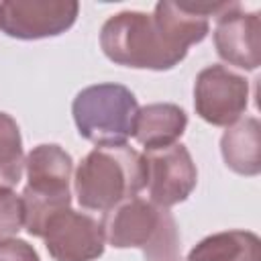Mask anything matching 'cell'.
Masks as SVG:
<instances>
[{
	"mask_svg": "<svg viewBox=\"0 0 261 261\" xmlns=\"http://www.w3.org/2000/svg\"><path fill=\"white\" fill-rule=\"evenodd\" d=\"M214 45L220 59L241 69H257L261 63V20L257 12H243L241 4L216 18Z\"/></svg>",
	"mask_w": 261,
	"mask_h": 261,
	"instance_id": "cell-9",
	"label": "cell"
},
{
	"mask_svg": "<svg viewBox=\"0 0 261 261\" xmlns=\"http://www.w3.org/2000/svg\"><path fill=\"white\" fill-rule=\"evenodd\" d=\"M145 161L128 145L92 149L75 169V196L88 210L108 212L145 188Z\"/></svg>",
	"mask_w": 261,
	"mask_h": 261,
	"instance_id": "cell-1",
	"label": "cell"
},
{
	"mask_svg": "<svg viewBox=\"0 0 261 261\" xmlns=\"http://www.w3.org/2000/svg\"><path fill=\"white\" fill-rule=\"evenodd\" d=\"M29 184L27 188L47 196H71L69 179L73 161L67 151L59 145H37L24 161Z\"/></svg>",
	"mask_w": 261,
	"mask_h": 261,
	"instance_id": "cell-10",
	"label": "cell"
},
{
	"mask_svg": "<svg viewBox=\"0 0 261 261\" xmlns=\"http://www.w3.org/2000/svg\"><path fill=\"white\" fill-rule=\"evenodd\" d=\"M188 116L184 108L169 102L147 104L139 108L133 137L145 149H159L173 145L186 130Z\"/></svg>",
	"mask_w": 261,
	"mask_h": 261,
	"instance_id": "cell-11",
	"label": "cell"
},
{
	"mask_svg": "<svg viewBox=\"0 0 261 261\" xmlns=\"http://www.w3.org/2000/svg\"><path fill=\"white\" fill-rule=\"evenodd\" d=\"M222 159L239 175H257L261 171V124L255 116L226 126L220 139Z\"/></svg>",
	"mask_w": 261,
	"mask_h": 261,
	"instance_id": "cell-12",
	"label": "cell"
},
{
	"mask_svg": "<svg viewBox=\"0 0 261 261\" xmlns=\"http://www.w3.org/2000/svg\"><path fill=\"white\" fill-rule=\"evenodd\" d=\"M104 241L116 249H141L145 261H177L181 239L173 214L153 202L133 198L108 210Z\"/></svg>",
	"mask_w": 261,
	"mask_h": 261,
	"instance_id": "cell-3",
	"label": "cell"
},
{
	"mask_svg": "<svg viewBox=\"0 0 261 261\" xmlns=\"http://www.w3.org/2000/svg\"><path fill=\"white\" fill-rule=\"evenodd\" d=\"M73 0H8L0 2V29L14 39H45L65 33L77 18Z\"/></svg>",
	"mask_w": 261,
	"mask_h": 261,
	"instance_id": "cell-7",
	"label": "cell"
},
{
	"mask_svg": "<svg viewBox=\"0 0 261 261\" xmlns=\"http://www.w3.org/2000/svg\"><path fill=\"white\" fill-rule=\"evenodd\" d=\"M24 224L22 198L10 188H0V241L12 239Z\"/></svg>",
	"mask_w": 261,
	"mask_h": 261,
	"instance_id": "cell-15",
	"label": "cell"
},
{
	"mask_svg": "<svg viewBox=\"0 0 261 261\" xmlns=\"http://www.w3.org/2000/svg\"><path fill=\"white\" fill-rule=\"evenodd\" d=\"M45 247L55 261H94L104 253L102 224L71 208L55 214L45 228Z\"/></svg>",
	"mask_w": 261,
	"mask_h": 261,
	"instance_id": "cell-8",
	"label": "cell"
},
{
	"mask_svg": "<svg viewBox=\"0 0 261 261\" xmlns=\"http://www.w3.org/2000/svg\"><path fill=\"white\" fill-rule=\"evenodd\" d=\"M0 261H39L33 245L20 239L0 241Z\"/></svg>",
	"mask_w": 261,
	"mask_h": 261,
	"instance_id": "cell-16",
	"label": "cell"
},
{
	"mask_svg": "<svg viewBox=\"0 0 261 261\" xmlns=\"http://www.w3.org/2000/svg\"><path fill=\"white\" fill-rule=\"evenodd\" d=\"M100 47L118 65L155 71L171 69L188 55L163 33L153 14L137 10L110 16L100 31Z\"/></svg>",
	"mask_w": 261,
	"mask_h": 261,
	"instance_id": "cell-2",
	"label": "cell"
},
{
	"mask_svg": "<svg viewBox=\"0 0 261 261\" xmlns=\"http://www.w3.org/2000/svg\"><path fill=\"white\" fill-rule=\"evenodd\" d=\"M249 104V84L224 65L202 69L194 86V106L202 120L214 126L234 124Z\"/></svg>",
	"mask_w": 261,
	"mask_h": 261,
	"instance_id": "cell-5",
	"label": "cell"
},
{
	"mask_svg": "<svg viewBox=\"0 0 261 261\" xmlns=\"http://www.w3.org/2000/svg\"><path fill=\"white\" fill-rule=\"evenodd\" d=\"M145 188L151 202L163 208L175 206L194 192L198 171L190 151L184 145H167L159 149H145Z\"/></svg>",
	"mask_w": 261,
	"mask_h": 261,
	"instance_id": "cell-6",
	"label": "cell"
},
{
	"mask_svg": "<svg viewBox=\"0 0 261 261\" xmlns=\"http://www.w3.org/2000/svg\"><path fill=\"white\" fill-rule=\"evenodd\" d=\"M77 133L98 145H124L135 130L139 104L135 94L120 84L88 86L73 98L71 104Z\"/></svg>",
	"mask_w": 261,
	"mask_h": 261,
	"instance_id": "cell-4",
	"label": "cell"
},
{
	"mask_svg": "<svg viewBox=\"0 0 261 261\" xmlns=\"http://www.w3.org/2000/svg\"><path fill=\"white\" fill-rule=\"evenodd\" d=\"M24 167L22 139L16 120L0 112V188H12L20 181Z\"/></svg>",
	"mask_w": 261,
	"mask_h": 261,
	"instance_id": "cell-14",
	"label": "cell"
},
{
	"mask_svg": "<svg viewBox=\"0 0 261 261\" xmlns=\"http://www.w3.org/2000/svg\"><path fill=\"white\" fill-rule=\"evenodd\" d=\"M188 261H261V241L251 230H222L202 239Z\"/></svg>",
	"mask_w": 261,
	"mask_h": 261,
	"instance_id": "cell-13",
	"label": "cell"
}]
</instances>
